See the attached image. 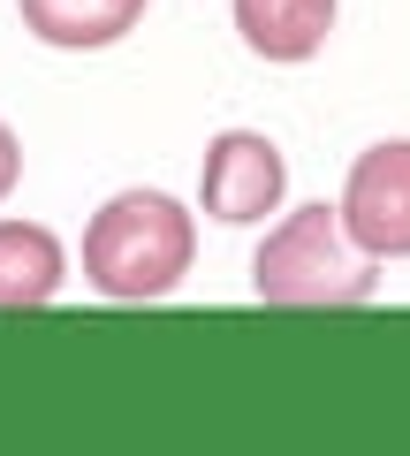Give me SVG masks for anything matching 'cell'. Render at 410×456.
<instances>
[{
	"mask_svg": "<svg viewBox=\"0 0 410 456\" xmlns=\"http://www.w3.org/2000/svg\"><path fill=\"white\" fill-rule=\"evenodd\" d=\"M197 259V213L167 191H115L84 228V281L107 305H160Z\"/></svg>",
	"mask_w": 410,
	"mask_h": 456,
	"instance_id": "obj_1",
	"label": "cell"
},
{
	"mask_svg": "<svg viewBox=\"0 0 410 456\" xmlns=\"http://www.w3.org/2000/svg\"><path fill=\"white\" fill-rule=\"evenodd\" d=\"M380 289V259L350 244L334 206H296L251 251V297L281 312H342Z\"/></svg>",
	"mask_w": 410,
	"mask_h": 456,
	"instance_id": "obj_2",
	"label": "cell"
},
{
	"mask_svg": "<svg viewBox=\"0 0 410 456\" xmlns=\"http://www.w3.org/2000/svg\"><path fill=\"white\" fill-rule=\"evenodd\" d=\"M289 198V160L266 130H213L197 160V206L221 228H259Z\"/></svg>",
	"mask_w": 410,
	"mask_h": 456,
	"instance_id": "obj_3",
	"label": "cell"
},
{
	"mask_svg": "<svg viewBox=\"0 0 410 456\" xmlns=\"http://www.w3.org/2000/svg\"><path fill=\"white\" fill-rule=\"evenodd\" d=\"M334 213H342L350 244H358L365 259H380V266L410 259V137L365 145L358 160H350V175H342Z\"/></svg>",
	"mask_w": 410,
	"mask_h": 456,
	"instance_id": "obj_4",
	"label": "cell"
},
{
	"mask_svg": "<svg viewBox=\"0 0 410 456\" xmlns=\"http://www.w3.org/2000/svg\"><path fill=\"white\" fill-rule=\"evenodd\" d=\"M229 16H236L244 53H259V61H274V69H296V61H312L334 38L342 0H229Z\"/></svg>",
	"mask_w": 410,
	"mask_h": 456,
	"instance_id": "obj_5",
	"label": "cell"
},
{
	"mask_svg": "<svg viewBox=\"0 0 410 456\" xmlns=\"http://www.w3.org/2000/svg\"><path fill=\"white\" fill-rule=\"evenodd\" d=\"M152 0H16L23 31L53 53H107L145 23Z\"/></svg>",
	"mask_w": 410,
	"mask_h": 456,
	"instance_id": "obj_6",
	"label": "cell"
},
{
	"mask_svg": "<svg viewBox=\"0 0 410 456\" xmlns=\"http://www.w3.org/2000/svg\"><path fill=\"white\" fill-rule=\"evenodd\" d=\"M68 281V251L46 221H0V312H38Z\"/></svg>",
	"mask_w": 410,
	"mask_h": 456,
	"instance_id": "obj_7",
	"label": "cell"
},
{
	"mask_svg": "<svg viewBox=\"0 0 410 456\" xmlns=\"http://www.w3.org/2000/svg\"><path fill=\"white\" fill-rule=\"evenodd\" d=\"M16 183H23V137L0 122V206H8V191H16Z\"/></svg>",
	"mask_w": 410,
	"mask_h": 456,
	"instance_id": "obj_8",
	"label": "cell"
}]
</instances>
